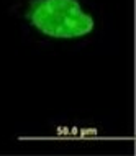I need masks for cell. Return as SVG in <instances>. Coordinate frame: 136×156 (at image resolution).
Instances as JSON below:
<instances>
[{"label": "cell", "instance_id": "1", "mask_svg": "<svg viewBox=\"0 0 136 156\" xmlns=\"http://www.w3.org/2000/svg\"><path fill=\"white\" fill-rule=\"evenodd\" d=\"M20 13L26 27L46 40H82L95 30L93 13L80 0H28Z\"/></svg>", "mask_w": 136, "mask_h": 156}]
</instances>
